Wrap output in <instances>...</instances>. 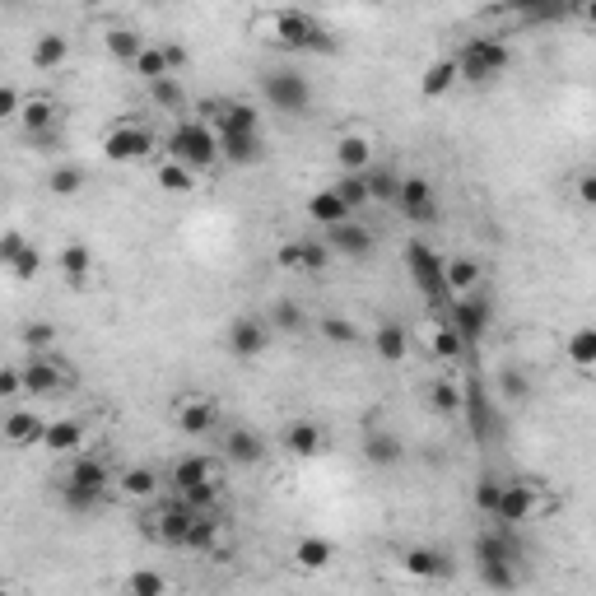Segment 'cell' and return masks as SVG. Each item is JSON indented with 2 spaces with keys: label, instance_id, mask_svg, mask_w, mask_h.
Instances as JSON below:
<instances>
[{
  "label": "cell",
  "instance_id": "1",
  "mask_svg": "<svg viewBox=\"0 0 596 596\" xmlns=\"http://www.w3.org/2000/svg\"><path fill=\"white\" fill-rule=\"evenodd\" d=\"M168 149V159L191 168V173H205V168H215L219 163V131L205 117H182L173 126V136L163 140Z\"/></svg>",
  "mask_w": 596,
  "mask_h": 596
},
{
  "label": "cell",
  "instance_id": "2",
  "mask_svg": "<svg viewBox=\"0 0 596 596\" xmlns=\"http://www.w3.org/2000/svg\"><path fill=\"white\" fill-rule=\"evenodd\" d=\"M513 66V52H508V42L485 33V38H466L457 52V70L466 84H489L499 80L503 70Z\"/></svg>",
  "mask_w": 596,
  "mask_h": 596
},
{
  "label": "cell",
  "instance_id": "3",
  "mask_svg": "<svg viewBox=\"0 0 596 596\" xmlns=\"http://www.w3.org/2000/svg\"><path fill=\"white\" fill-rule=\"evenodd\" d=\"M266 24H271V42L285 52H331L326 28L308 10H275Z\"/></svg>",
  "mask_w": 596,
  "mask_h": 596
},
{
  "label": "cell",
  "instance_id": "4",
  "mask_svg": "<svg viewBox=\"0 0 596 596\" xmlns=\"http://www.w3.org/2000/svg\"><path fill=\"white\" fill-rule=\"evenodd\" d=\"M406 271H410V280H415V289H420L434 308H443V303H452V289H447V271H443V261L447 257H438L429 243H420V238H410L406 243Z\"/></svg>",
  "mask_w": 596,
  "mask_h": 596
},
{
  "label": "cell",
  "instance_id": "5",
  "mask_svg": "<svg viewBox=\"0 0 596 596\" xmlns=\"http://www.w3.org/2000/svg\"><path fill=\"white\" fill-rule=\"evenodd\" d=\"M261 94H266V103H271L275 112H289V117H303V112L312 108V84H308V75H298V70H266Z\"/></svg>",
  "mask_w": 596,
  "mask_h": 596
},
{
  "label": "cell",
  "instance_id": "6",
  "mask_svg": "<svg viewBox=\"0 0 596 596\" xmlns=\"http://www.w3.org/2000/svg\"><path fill=\"white\" fill-rule=\"evenodd\" d=\"M461 420H466V429H471V438H475L480 447H485V443H499L503 415H499L494 396L485 392V382H480V378L466 382V410H461Z\"/></svg>",
  "mask_w": 596,
  "mask_h": 596
},
{
  "label": "cell",
  "instance_id": "7",
  "mask_svg": "<svg viewBox=\"0 0 596 596\" xmlns=\"http://www.w3.org/2000/svg\"><path fill=\"white\" fill-rule=\"evenodd\" d=\"M196 522L201 517L191 513L187 503L177 499V503H163L159 513H149L145 517V536H154L159 545H177V550H187L191 545V531H196Z\"/></svg>",
  "mask_w": 596,
  "mask_h": 596
},
{
  "label": "cell",
  "instance_id": "8",
  "mask_svg": "<svg viewBox=\"0 0 596 596\" xmlns=\"http://www.w3.org/2000/svg\"><path fill=\"white\" fill-rule=\"evenodd\" d=\"M103 154H108L112 163H140L154 154V131L140 122H117L103 136Z\"/></svg>",
  "mask_w": 596,
  "mask_h": 596
},
{
  "label": "cell",
  "instance_id": "9",
  "mask_svg": "<svg viewBox=\"0 0 596 596\" xmlns=\"http://www.w3.org/2000/svg\"><path fill=\"white\" fill-rule=\"evenodd\" d=\"M70 382H75L70 364H61V359H52V354H33V359L24 364V387H28V396H33V401L66 392Z\"/></svg>",
  "mask_w": 596,
  "mask_h": 596
},
{
  "label": "cell",
  "instance_id": "10",
  "mask_svg": "<svg viewBox=\"0 0 596 596\" xmlns=\"http://www.w3.org/2000/svg\"><path fill=\"white\" fill-rule=\"evenodd\" d=\"M447 322H452L461 336H466V345H475V340H485L489 322H494V308H489L485 294L452 298V303H447Z\"/></svg>",
  "mask_w": 596,
  "mask_h": 596
},
{
  "label": "cell",
  "instance_id": "11",
  "mask_svg": "<svg viewBox=\"0 0 596 596\" xmlns=\"http://www.w3.org/2000/svg\"><path fill=\"white\" fill-rule=\"evenodd\" d=\"M224 345L238 359H261V354L271 350V322H261V317H233L229 331H224Z\"/></svg>",
  "mask_w": 596,
  "mask_h": 596
},
{
  "label": "cell",
  "instance_id": "12",
  "mask_svg": "<svg viewBox=\"0 0 596 596\" xmlns=\"http://www.w3.org/2000/svg\"><path fill=\"white\" fill-rule=\"evenodd\" d=\"M541 513V499H536V485H527V480H508L503 485V503H499V527H522V522H531V517Z\"/></svg>",
  "mask_w": 596,
  "mask_h": 596
},
{
  "label": "cell",
  "instance_id": "13",
  "mask_svg": "<svg viewBox=\"0 0 596 596\" xmlns=\"http://www.w3.org/2000/svg\"><path fill=\"white\" fill-rule=\"evenodd\" d=\"M61 485L108 499V489L117 485V480H112V471H108V461H103V457H89V452H80V457L70 461V471H66V480H61Z\"/></svg>",
  "mask_w": 596,
  "mask_h": 596
},
{
  "label": "cell",
  "instance_id": "14",
  "mask_svg": "<svg viewBox=\"0 0 596 596\" xmlns=\"http://www.w3.org/2000/svg\"><path fill=\"white\" fill-rule=\"evenodd\" d=\"M396 205H401V215L410 219V224H429L434 219V182L420 173H410L406 182H401V196H396Z\"/></svg>",
  "mask_w": 596,
  "mask_h": 596
},
{
  "label": "cell",
  "instance_id": "15",
  "mask_svg": "<svg viewBox=\"0 0 596 596\" xmlns=\"http://www.w3.org/2000/svg\"><path fill=\"white\" fill-rule=\"evenodd\" d=\"M47 424L38 410H19L14 406L10 415H5V424H0V438L10 447H42V438H47Z\"/></svg>",
  "mask_w": 596,
  "mask_h": 596
},
{
  "label": "cell",
  "instance_id": "16",
  "mask_svg": "<svg viewBox=\"0 0 596 596\" xmlns=\"http://www.w3.org/2000/svg\"><path fill=\"white\" fill-rule=\"evenodd\" d=\"M275 261H280L285 271H326V266H331V247L312 243V238H294V243H280Z\"/></svg>",
  "mask_w": 596,
  "mask_h": 596
},
{
  "label": "cell",
  "instance_id": "17",
  "mask_svg": "<svg viewBox=\"0 0 596 596\" xmlns=\"http://www.w3.org/2000/svg\"><path fill=\"white\" fill-rule=\"evenodd\" d=\"M173 424L187 438H205L219 424V406H215V401H205V396H187V401H177Z\"/></svg>",
  "mask_w": 596,
  "mask_h": 596
},
{
  "label": "cell",
  "instance_id": "18",
  "mask_svg": "<svg viewBox=\"0 0 596 596\" xmlns=\"http://www.w3.org/2000/svg\"><path fill=\"white\" fill-rule=\"evenodd\" d=\"M326 247H331V257H350V261H364L373 252V233L364 224H336V229H326Z\"/></svg>",
  "mask_w": 596,
  "mask_h": 596
},
{
  "label": "cell",
  "instance_id": "19",
  "mask_svg": "<svg viewBox=\"0 0 596 596\" xmlns=\"http://www.w3.org/2000/svg\"><path fill=\"white\" fill-rule=\"evenodd\" d=\"M406 457V447H401V438L392 434V429H378V424L368 420V429H364V461L368 466H396V461Z\"/></svg>",
  "mask_w": 596,
  "mask_h": 596
},
{
  "label": "cell",
  "instance_id": "20",
  "mask_svg": "<svg viewBox=\"0 0 596 596\" xmlns=\"http://www.w3.org/2000/svg\"><path fill=\"white\" fill-rule=\"evenodd\" d=\"M517 541H513V527H499V531H480L475 536V564H517Z\"/></svg>",
  "mask_w": 596,
  "mask_h": 596
},
{
  "label": "cell",
  "instance_id": "21",
  "mask_svg": "<svg viewBox=\"0 0 596 596\" xmlns=\"http://www.w3.org/2000/svg\"><path fill=\"white\" fill-rule=\"evenodd\" d=\"M336 168L340 173H368L373 168V140L359 136V131H345V136H336Z\"/></svg>",
  "mask_w": 596,
  "mask_h": 596
},
{
  "label": "cell",
  "instance_id": "22",
  "mask_svg": "<svg viewBox=\"0 0 596 596\" xmlns=\"http://www.w3.org/2000/svg\"><path fill=\"white\" fill-rule=\"evenodd\" d=\"M424 345H429V354L434 359H443V364H457V359H466V336H461L452 322H434V326H424Z\"/></svg>",
  "mask_w": 596,
  "mask_h": 596
},
{
  "label": "cell",
  "instance_id": "23",
  "mask_svg": "<svg viewBox=\"0 0 596 596\" xmlns=\"http://www.w3.org/2000/svg\"><path fill=\"white\" fill-rule=\"evenodd\" d=\"M443 271H447V289H452V298H471V294H480V285H485V266H480L475 257H447Z\"/></svg>",
  "mask_w": 596,
  "mask_h": 596
},
{
  "label": "cell",
  "instance_id": "24",
  "mask_svg": "<svg viewBox=\"0 0 596 596\" xmlns=\"http://www.w3.org/2000/svg\"><path fill=\"white\" fill-rule=\"evenodd\" d=\"M308 219L312 224H322V233H326V229H336V224H350L354 210L336 196V187H322V191H312L308 196Z\"/></svg>",
  "mask_w": 596,
  "mask_h": 596
},
{
  "label": "cell",
  "instance_id": "25",
  "mask_svg": "<svg viewBox=\"0 0 596 596\" xmlns=\"http://www.w3.org/2000/svg\"><path fill=\"white\" fill-rule=\"evenodd\" d=\"M224 461H233V466H261L266 461V447H261V438L252 434V429H224Z\"/></svg>",
  "mask_w": 596,
  "mask_h": 596
},
{
  "label": "cell",
  "instance_id": "26",
  "mask_svg": "<svg viewBox=\"0 0 596 596\" xmlns=\"http://www.w3.org/2000/svg\"><path fill=\"white\" fill-rule=\"evenodd\" d=\"M219 159L233 163V168H252V163L266 159V140H261V136H233V131H219Z\"/></svg>",
  "mask_w": 596,
  "mask_h": 596
},
{
  "label": "cell",
  "instance_id": "27",
  "mask_svg": "<svg viewBox=\"0 0 596 596\" xmlns=\"http://www.w3.org/2000/svg\"><path fill=\"white\" fill-rule=\"evenodd\" d=\"M215 480H219V461H210V457H182L173 466V475H168V485L177 494H187L196 485H215Z\"/></svg>",
  "mask_w": 596,
  "mask_h": 596
},
{
  "label": "cell",
  "instance_id": "28",
  "mask_svg": "<svg viewBox=\"0 0 596 596\" xmlns=\"http://www.w3.org/2000/svg\"><path fill=\"white\" fill-rule=\"evenodd\" d=\"M42 447H47V452H56V457H80L84 424L75 420V415H61V420L47 424V438H42Z\"/></svg>",
  "mask_w": 596,
  "mask_h": 596
},
{
  "label": "cell",
  "instance_id": "29",
  "mask_svg": "<svg viewBox=\"0 0 596 596\" xmlns=\"http://www.w3.org/2000/svg\"><path fill=\"white\" fill-rule=\"evenodd\" d=\"M373 350H378V359H387V364H406L410 359V331L401 322H378L373 326Z\"/></svg>",
  "mask_w": 596,
  "mask_h": 596
},
{
  "label": "cell",
  "instance_id": "30",
  "mask_svg": "<svg viewBox=\"0 0 596 596\" xmlns=\"http://www.w3.org/2000/svg\"><path fill=\"white\" fill-rule=\"evenodd\" d=\"M401 569H406L410 578H447V573H452V559L429 550V545H410L406 555H401Z\"/></svg>",
  "mask_w": 596,
  "mask_h": 596
},
{
  "label": "cell",
  "instance_id": "31",
  "mask_svg": "<svg viewBox=\"0 0 596 596\" xmlns=\"http://www.w3.org/2000/svg\"><path fill=\"white\" fill-rule=\"evenodd\" d=\"M33 70H42V75H47V70H61L70 61V38L66 33H38V42H33Z\"/></svg>",
  "mask_w": 596,
  "mask_h": 596
},
{
  "label": "cell",
  "instance_id": "32",
  "mask_svg": "<svg viewBox=\"0 0 596 596\" xmlns=\"http://www.w3.org/2000/svg\"><path fill=\"white\" fill-rule=\"evenodd\" d=\"M331 559H336V545L326 541V536H298L294 545V564L303 573H322L331 569Z\"/></svg>",
  "mask_w": 596,
  "mask_h": 596
},
{
  "label": "cell",
  "instance_id": "33",
  "mask_svg": "<svg viewBox=\"0 0 596 596\" xmlns=\"http://www.w3.org/2000/svg\"><path fill=\"white\" fill-rule=\"evenodd\" d=\"M117 494L131 503H149L159 494V475L149 471V466H126V471L117 475Z\"/></svg>",
  "mask_w": 596,
  "mask_h": 596
},
{
  "label": "cell",
  "instance_id": "34",
  "mask_svg": "<svg viewBox=\"0 0 596 596\" xmlns=\"http://www.w3.org/2000/svg\"><path fill=\"white\" fill-rule=\"evenodd\" d=\"M56 266H61V275H66L75 289H84V280H89V271H94V252L84 243H66L61 252H56Z\"/></svg>",
  "mask_w": 596,
  "mask_h": 596
},
{
  "label": "cell",
  "instance_id": "35",
  "mask_svg": "<svg viewBox=\"0 0 596 596\" xmlns=\"http://www.w3.org/2000/svg\"><path fill=\"white\" fill-rule=\"evenodd\" d=\"M461 80V70H457V56H438V61H429V70H424V80H420V94L424 98H443L452 84Z\"/></svg>",
  "mask_w": 596,
  "mask_h": 596
},
{
  "label": "cell",
  "instance_id": "36",
  "mask_svg": "<svg viewBox=\"0 0 596 596\" xmlns=\"http://www.w3.org/2000/svg\"><path fill=\"white\" fill-rule=\"evenodd\" d=\"M285 447L294 452V457H317L326 447V434H322V424H312V420H294L285 429Z\"/></svg>",
  "mask_w": 596,
  "mask_h": 596
},
{
  "label": "cell",
  "instance_id": "37",
  "mask_svg": "<svg viewBox=\"0 0 596 596\" xmlns=\"http://www.w3.org/2000/svg\"><path fill=\"white\" fill-rule=\"evenodd\" d=\"M103 47H108V56H117V61H126V66H136V61H140V52H145L149 42L140 38L136 28L117 24V28H108V38H103Z\"/></svg>",
  "mask_w": 596,
  "mask_h": 596
},
{
  "label": "cell",
  "instance_id": "38",
  "mask_svg": "<svg viewBox=\"0 0 596 596\" xmlns=\"http://www.w3.org/2000/svg\"><path fill=\"white\" fill-rule=\"evenodd\" d=\"M564 359H569L573 368L592 373L596 368V326H578V331L564 340Z\"/></svg>",
  "mask_w": 596,
  "mask_h": 596
},
{
  "label": "cell",
  "instance_id": "39",
  "mask_svg": "<svg viewBox=\"0 0 596 596\" xmlns=\"http://www.w3.org/2000/svg\"><path fill=\"white\" fill-rule=\"evenodd\" d=\"M364 182H368V201H392L396 205V196H401V182H406V177L392 173V168H382V163H373V168L364 173Z\"/></svg>",
  "mask_w": 596,
  "mask_h": 596
},
{
  "label": "cell",
  "instance_id": "40",
  "mask_svg": "<svg viewBox=\"0 0 596 596\" xmlns=\"http://www.w3.org/2000/svg\"><path fill=\"white\" fill-rule=\"evenodd\" d=\"M429 406H434L438 415H461V410H466V387H457V382L443 373V378L429 387Z\"/></svg>",
  "mask_w": 596,
  "mask_h": 596
},
{
  "label": "cell",
  "instance_id": "41",
  "mask_svg": "<svg viewBox=\"0 0 596 596\" xmlns=\"http://www.w3.org/2000/svg\"><path fill=\"white\" fill-rule=\"evenodd\" d=\"M19 126H24V136H42V131H52V126H56V103H52V98H28Z\"/></svg>",
  "mask_w": 596,
  "mask_h": 596
},
{
  "label": "cell",
  "instance_id": "42",
  "mask_svg": "<svg viewBox=\"0 0 596 596\" xmlns=\"http://www.w3.org/2000/svg\"><path fill=\"white\" fill-rule=\"evenodd\" d=\"M84 182H89V173H84L80 163H56L52 173H47V191L52 196H80Z\"/></svg>",
  "mask_w": 596,
  "mask_h": 596
},
{
  "label": "cell",
  "instance_id": "43",
  "mask_svg": "<svg viewBox=\"0 0 596 596\" xmlns=\"http://www.w3.org/2000/svg\"><path fill=\"white\" fill-rule=\"evenodd\" d=\"M154 182H159L168 196H187V191H196V173L182 168V163H173V159H163L159 168H154Z\"/></svg>",
  "mask_w": 596,
  "mask_h": 596
},
{
  "label": "cell",
  "instance_id": "44",
  "mask_svg": "<svg viewBox=\"0 0 596 596\" xmlns=\"http://www.w3.org/2000/svg\"><path fill=\"white\" fill-rule=\"evenodd\" d=\"M140 75V80L145 84H154V80H168V75H173V66H168V52H163L159 42H149L145 52H140V61L136 66H131Z\"/></svg>",
  "mask_w": 596,
  "mask_h": 596
},
{
  "label": "cell",
  "instance_id": "45",
  "mask_svg": "<svg viewBox=\"0 0 596 596\" xmlns=\"http://www.w3.org/2000/svg\"><path fill=\"white\" fill-rule=\"evenodd\" d=\"M149 98H154L163 112H187V89H182V80H177V75L149 84Z\"/></svg>",
  "mask_w": 596,
  "mask_h": 596
},
{
  "label": "cell",
  "instance_id": "46",
  "mask_svg": "<svg viewBox=\"0 0 596 596\" xmlns=\"http://www.w3.org/2000/svg\"><path fill=\"white\" fill-rule=\"evenodd\" d=\"M503 485H508V480H499V475H480V480H475V508H480V513L485 517H499V503H503Z\"/></svg>",
  "mask_w": 596,
  "mask_h": 596
},
{
  "label": "cell",
  "instance_id": "47",
  "mask_svg": "<svg viewBox=\"0 0 596 596\" xmlns=\"http://www.w3.org/2000/svg\"><path fill=\"white\" fill-rule=\"evenodd\" d=\"M331 187H336V196L350 205V210H364V205H368V182H364V173H340Z\"/></svg>",
  "mask_w": 596,
  "mask_h": 596
},
{
  "label": "cell",
  "instance_id": "48",
  "mask_svg": "<svg viewBox=\"0 0 596 596\" xmlns=\"http://www.w3.org/2000/svg\"><path fill=\"white\" fill-rule=\"evenodd\" d=\"M126 596H168V578L159 569H136L126 578Z\"/></svg>",
  "mask_w": 596,
  "mask_h": 596
},
{
  "label": "cell",
  "instance_id": "49",
  "mask_svg": "<svg viewBox=\"0 0 596 596\" xmlns=\"http://www.w3.org/2000/svg\"><path fill=\"white\" fill-rule=\"evenodd\" d=\"M271 326L280 336H298V331H303V308H298L294 298H280L271 308Z\"/></svg>",
  "mask_w": 596,
  "mask_h": 596
},
{
  "label": "cell",
  "instance_id": "50",
  "mask_svg": "<svg viewBox=\"0 0 596 596\" xmlns=\"http://www.w3.org/2000/svg\"><path fill=\"white\" fill-rule=\"evenodd\" d=\"M317 331H322V340H331V345H359V336H364L350 317H322Z\"/></svg>",
  "mask_w": 596,
  "mask_h": 596
},
{
  "label": "cell",
  "instance_id": "51",
  "mask_svg": "<svg viewBox=\"0 0 596 596\" xmlns=\"http://www.w3.org/2000/svg\"><path fill=\"white\" fill-rule=\"evenodd\" d=\"M480 569V583L494 587V592H513L517 587V564H475Z\"/></svg>",
  "mask_w": 596,
  "mask_h": 596
},
{
  "label": "cell",
  "instance_id": "52",
  "mask_svg": "<svg viewBox=\"0 0 596 596\" xmlns=\"http://www.w3.org/2000/svg\"><path fill=\"white\" fill-rule=\"evenodd\" d=\"M499 387H503V396H508V401H531V378L527 373H517V368H503L499 373Z\"/></svg>",
  "mask_w": 596,
  "mask_h": 596
},
{
  "label": "cell",
  "instance_id": "53",
  "mask_svg": "<svg viewBox=\"0 0 596 596\" xmlns=\"http://www.w3.org/2000/svg\"><path fill=\"white\" fill-rule=\"evenodd\" d=\"M24 103L28 98L19 94V84L14 80L0 84V117H5V122H19V117H24Z\"/></svg>",
  "mask_w": 596,
  "mask_h": 596
},
{
  "label": "cell",
  "instance_id": "54",
  "mask_svg": "<svg viewBox=\"0 0 596 596\" xmlns=\"http://www.w3.org/2000/svg\"><path fill=\"white\" fill-rule=\"evenodd\" d=\"M52 340H56V326H52V322H28V326H24V345H28L33 354L52 350Z\"/></svg>",
  "mask_w": 596,
  "mask_h": 596
},
{
  "label": "cell",
  "instance_id": "55",
  "mask_svg": "<svg viewBox=\"0 0 596 596\" xmlns=\"http://www.w3.org/2000/svg\"><path fill=\"white\" fill-rule=\"evenodd\" d=\"M19 392H28V387H24V368H0V401L14 410Z\"/></svg>",
  "mask_w": 596,
  "mask_h": 596
},
{
  "label": "cell",
  "instance_id": "56",
  "mask_svg": "<svg viewBox=\"0 0 596 596\" xmlns=\"http://www.w3.org/2000/svg\"><path fill=\"white\" fill-rule=\"evenodd\" d=\"M28 252V238L19 229H5V238H0V261H5V266H14V261L24 257Z\"/></svg>",
  "mask_w": 596,
  "mask_h": 596
},
{
  "label": "cell",
  "instance_id": "57",
  "mask_svg": "<svg viewBox=\"0 0 596 596\" xmlns=\"http://www.w3.org/2000/svg\"><path fill=\"white\" fill-rule=\"evenodd\" d=\"M61 503H66L70 513H94V508H98V503H103V499H98V494H84V489H70V485H61Z\"/></svg>",
  "mask_w": 596,
  "mask_h": 596
},
{
  "label": "cell",
  "instance_id": "58",
  "mask_svg": "<svg viewBox=\"0 0 596 596\" xmlns=\"http://www.w3.org/2000/svg\"><path fill=\"white\" fill-rule=\"evenodd\" d=\"M10 271L19 275V280H33V275L42 271V252H38V247H33V243H28V252H24V257H19V261H14Z\"/></svg>",
  "mask_w": 596,
  "mask_h": 596
},
{
  "label": "cell",
  "instance_id": "59",
  "mask_svg": "<svg viewBox=\"0 0 596 596\" xmlns=\"http://www.w3.org/2000/svg\"><path fill=\"white\" fill-rule=\"evenodd\" d=\"M28 145L38 149V154H56V145H61V126H52V131H42V136H24Z\"/></svg>",
  "mask_w": 596,
  "mask_h": 596
},
{
  "label": "cell",
  "instance_id": "60",
  "mask_svg": "<svg viewBox=\"0 0 596 596\" xmlns=\"http://www.w3.org/2000/svg\"><path fill=\"white\" fill-rule=\"evenodd\" d=\"M578 201H583V205H596V173H583V177H578Z\"/></svg>",
  "mask_w": 596,
  "mask_h": 596
},
{
  "label": "cell",
  "instance_id": "61",
  "mask_svg": "<svg viewBox=\"0 0 596 596\" xmlns=\"http://www.w3.org/2000/svg\"><path fill=\"white\" fill-rule=\"evenodd\" d=\"M163 52H168V66H173V70L191 66V52H187V47H177V42H168V47H163Z\"/></svg>",
  "mask_w": 596,
  "mask_h": 596
},
{
  "label": "cell",
  "instance_id": "62",
  "mask_svg": "<svg viewBox=\"0 0 596 596\" xmlns=\"http://www.w3.org/2000/svg\"><path fill=\"white\" fill-rule=\"evenodd\" d=\"M578 14H583L587 24H592V28H596V0H587V5H583V10H578Z\"/></svg>",
  "mask_w": 596,
  "mask_h": 596
},
{
  "label": "cell",
  "instance_id": "63",
  "mask_svg": "<svg viewBox=\"0 0 596 596\" xmlns=\"http://www.w3.org/2000/svg\"><path fill=\"white\" fill-rule=\"evenodd\" d=\"M0 596H19V592H14V587H5V592H0Z\"/></svg>",
  "mask_w": 596,
  "mask_h": 596
}]
</instances>
